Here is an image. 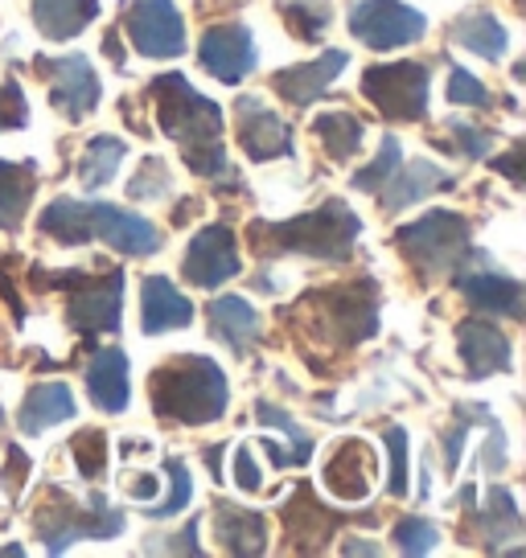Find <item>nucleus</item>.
<instances>
[{
  "label": "nucleus",
  "instance_id": "nucleus-32",
  "mask_svg": "<svg viewBox=\"0 0 526 558\" xmlns=\"http://www.w3.org/2000/svg\"><path fill=\"white\" fill-rule=\"evenodd\" d=\"M284 13H288V25H292V34L304 37V41H316V37L325 34V25L334 21V17H330L334 9H330L325 0H292Z\"/></svg>",
  "mask_w": 526,
  "mask_h": 558
},
{
  "label": "nucleus",
  "instance_id": "nucleus-22",
  "mask_svg": "<svg viewBox=\"0 0 526 558\" xmlns=\"http://www.w3.org/2000/svg\"><path fill=\"white\" fill-rule=\"evenodd\" d=\"M444 190H453V173L432 165V160H416V165H407L404 173L395 169V177H391L379 193H383L386 209H404V206L423 202L428 193H444Z\"/></svg>",
  "mask_w": 526,
  "mask_h": 558
},
{
  "label": "nucleus",
  "instance_id": "nucleus-45",
  "mask_svg": "<svg viewBox=\"0 0 526 558\" xmlns=\"http://www.w3.org/2000/svg\"><path fill=\"white\" fill-rule=\"evenodd\" d=\"M153 493H157V476H136V481H128V497H132V501H153Z\"/></svg>",
  "mask_w": 526,
  "mask_h": 558
},
{
  "label": "nucleus",
  "instance_id": "nucleus-30",
  "mask_svg": "<svg viewBox=\"0 0 526 558\" xmlns=\"http://www.w3.org/2000/svg\"><path fill=\"white\" fill-rule=\"evenodd\" d=\"M123 153H128V148H123V140H116V136L87 140L83 160H79V177H83V185H91V190L107 185V181L116 177V169H120Z\"/></svg>",
  "mask_w": 526,
  "mask_h": 558
},
{
  "label": "nucleus",
  "instance_id": "nucleus-14",
  "mask_svg": "<svg viewBox=\"0 0 526 558\" xmlns=\"http://www.w3.org/2000/svg\"><path fill=\"white\" fill-rule=\"evenodd\" d=\"M235 132H239V144L247 148L251 160H276V157H292V132L288 123L263 107V99H239L235 104Z\"/></svg>",
  "mask_w": 526,
  "mask_h": 558
},
{
  "label": "nucleus",
  "instance_id": "nucleus-34",
  "mask_svg": "<svg viewBox=\"0 0 526 558\" xmlns=\"http://www.w3.org/2000/svg\"><path fill=\"white\" fill-rule=\"evenodd\" d=\"M71 456H74V464H79V472H83L87 481L104 476L107 436H104V432H79V436L71 439Z\"/></svg>",
  "mask_w": 526,
  "mask_h": 558
},
{
  "label": "nucleus",
  "instance_id": "nucleus-19",
  "mask_svg": "<svg viewBox=\"0 0 526 558\" xmlns=\"http://www.w3.org/2000/svg\"><path fill=\"white\" fill-rule=\"evenodd\" d=\"M465 300L481 313L523 316V283L506 271H461L456 276Z\"/></svg>",
  "mask_w": 526,
  "mask_h": 558
},
{
  "label": "nucleus",
  "instance_id": "nucleus-42",
  "mask_svg": "<svg viewBox=\"0 0 526 558\" xmlns=\"http://www.w3.org/2000/svg\"><path fill=\"white\" fill-rule=\"evenodd\" d=\"M235 485L243 488V493H260L263 488V476H260V469H255V460H251L247 448L235 452Z\"/></svg>",
  "mask_w": 526,
  "mask_h": 558
},
{
  "label": "nucleus",
  "instance_id": "nucleus-1",
  "mask_svg": "<svg viewBox=\"0 0 526 558\" xmlns=\"http://www.w3.org/2000/svg\"><path fill=\"white\" fill-rule=\"evenodd\" d=\"M157 99L160 132L181 144L186 165L198 177H223L227 173V148H223V107L211 104L206 95L190 87L186 74H160L153 83Z\"/></svg>",
  "mask_w": 526,
  "mask_h": 558
},
{
  "label": "nucleus",
  "instance_id": "nucleus-47",
  "mask_svg": "<svg viewBox=\"0 0 526 558\" xmlns=\"http://www.w3.org/2000/svg\"><path fill=\"white\" fill-rule=\"evenodd\" d=\"M342 550H346V555H379V546H374V542H346Z\"/></svg>",
  "mask_w": 526,
  "mask_h": 558
},
{
  "label": "nucleus",
  "instance_id": "nucleus-26",
  "mask_svg": "<svg viewBox=\"0 0 526 558\" xmlns=\"http://www.w3.org/2000/svg\"><path fill=\"white\" fill-rule=\"evenodd\" d=\"M211 332H214V341L235 345L243 353L247 341L260 332V313H255L243 296H218L211 304Z\"/></svg>",
  "mask_w": 526,
  "mask_h": 558
},
{
  "label": "nucleus",
  "instance_id": "nucleus-7",
  "mask_svg": "<svg viewBox=\"0 0 526 558\" xmlns=\"http://www.w3.org/2000/svg\"><path fill=\"white\" fill-rule=\"evenodd\" d=\"M91 513L74 506V501H53V506L37 509V538L46 542V550H67L79 538H120L123 534V513L107 509L104 497L91 501Z\"/></svg>",
  "mask_w": 526,
  "mask_h": 558
},
{
  "label": "nucleus",
  "instance_id": "nucleus-35",
  "mask_svg": "<svg viewBox=\"0 0 526 558\" xmlns=\"http://www.w3.org/2000/svg\"><path fill=\"white\" fill-rule=\"evenodd\" d=\"M165 469H169V481H174V493L160 501V506H144V518H177L181 509L190 506V472H186V464L181 460H165Z\"/></svg>",
  "mask_w": 526,
  "mask_h": 558
},
{
  "label": "nucleus",
  "instance_id": "nucleus-11",
  "mask_svg": "<svg viewBox=\"0 0 526 558\" xmlns=\"http://www.w3.org/2000/svg\"><path fill=\"white\" fill-rule=\"evenodd\" d=\"M181 271L193 288H218L243 271V259H239V243H235V230L214 222V227H202L193 234L190 251H186V263Z\"/></svg>",
  "mask_w": 526,
  "mask_h": 558
},
{
  "label": "nucleus",
  "instance_id": "nucleus-21",
  "mask_svg": "<svg viewBox=\"0 0 526 558\" xmlns=\"http://www.w3.org/2000/svg\"><path fill=\"white\" fill-rule=\"evenodd\" d=\"M87 390L95 407H104L111 415H120L128 399H132V383H128V357L123 349H99L95 362L87 366Z\"/></svg>",
  "mask_w": 526,
  "mask_h": 558
},
{
  "label": "nucleus",
  "instance_id": "nucleus-25",
  "mask_svg": "<svg viewBox=\"0 0 526 558\" xmlns=\"http://www.w3.org/2000/svg\"><path fill=\"white\" fill-rule=\"evenodd\" d=\"M37 193L34 165H13L0 160V230H17L25 222V209Z\"/></svg>",
  "mask_w": 526,
  "mask_h": 558
},
{
  "label": "nucleus",
  "instance_id": "nucleus-48",
  "mask_svg": "<svg viewBox=\"0 0 526 558\" xmlns=\"http://www.w3.org/2000/svg\"><path fill=\"white\" fill-rule=\"evenodd\" d=\"M218 456H223V448H206V464H211L214 481H223V469H218Z\"/></svg>",
  "mask_w": 526,
  "mask_h": 558
},
{
  "label": "nucleus",
  "instance_id": "nucleus-4",
  "mask_svg": "<svg viewBox=\"0 0 526 558\" xmlns=\"http://www.w3.org/2000/svg\"><path fill=\"white\" fill-rule=\"evenodd\" d=\"M395 243L404 246V255L423 276H444L469 251V222L461 214H449V209H428L423 218H416L411 227L395 234Z\"/></svg>",
  "mask_w": 526,
  "mask_h": 558
},
{
  "label": "nucleus",
  "instance_id": "nucleus-9",
  "mask_svg": "<svg viewBox=\"0 0 526 558\" xmlns=\"http://www.w3.org/2000/svg\"><path fill=\"white\" fill-rule=\"evenodd\" d=\"M91 239L116 246L120 255H132V259L153 255L160 246V234L148 218L132 214V209L107 206V202H83V243Z\"/></svg>",
  "mask_w": 526,
  "mask_h": 558
},
{
  "label": "nucleus",
  "instance_id": "nucleus-37",
  "mask_svg": "<svg viewBox=\"0 0 526 558\" xmlns=\"http://www.w3.org/2000/svg\"><path fill=\"white\" fill-rule=\"evenodd\" d=\"M386 456H391V476L386 488L391 497H407V432L404 427H386Z\"/></svg>",
  "mask_w": 526,
  "mask_h": 558
},
{
  "label": "nucleus",
  "instance_id": "nucleus-20",
  "mask_svg": "<svg viewBox=\"0 0 526 558\" xmlns=\"http://www.w3.org/2000/svg\"><path fill=\"white\" fill-rule=\"evenodd\" d=\"M214 538L227 555H263L267 550V522L255 509L218 506L214 509Z\"/></svg>",
  "mask_w": 526,
  "mask_h": 558
},
{
  "label": "nucleus",
  "instance_id": "nucleus-17",
  "mask_svg": "<svg viewBox=\"0 0 526 558\" xmlns=\"http://www.w3.org/2000/svg\"><path fill=\"white\" fill-rule=\"evenodd\" d=\"M374 452L362 439H342L337 452L325 460V488L337 501H362L374 488Z\"/></svg>",
  "mask_w": 526,
  "mask_h": 558
},
{
  "label": "nucleus",
  "instance_id": "nucleus-5",
  "mask_svg": "<svg viewBox=\"0 0 526 558\" xmlns=\"http://www.w3.org/2000/svg\"><path fill=\"white\" fill-rule=\"evenodd\" d=\"M362 95L383 111L386 120L411 123L428 111L432 78H428V66H420V62H386V66H370L362 74Z\"/></svg>",
  "mask_w": 526,
  "mask_h": 558
},
{
  "label": "nucleus",
  "instance_id": "nucleus-3",
  "mask_svg": "<svg viewBox=\"0 0 526 558\" xmlns=\"http://www.w3.org/2000/svg\"><path fill=\"white\" fill-rule=\"evenodd\" d=\"M362 222L346 202H325L288 222H255L251 239L260 255H309V259H350Z\"/></svg>",
  "mask_w": 526,
  "mask_h": 558
},
{
  "label": "nucleus",
  "instance_id": "nucleus-2",
  "mask_svg": "<svg viewBox=\"0 0 526 558\" xmlns=\"http://www.w3.org/2000/svg\"><path fill=\"white\" fill-rule=\"evenodd\" d=\"M148 395H153V411L160 418H174L186 427H206L227 415L230 383L218 362L190 353V357H174V362L157 366Z\"/></svg>",
  "mask_w": 526,
  "mask_h": 558
},
{
  "label": "nucleus",
  "instance_id": "nucleus-10",
  "mask_svg": "<svg viewBox=\"0 0 526 558\" xmlns=\"http://www.w3.org/2000/svg\"><path fill=\"white\" fill-rule=\"evenodd\" d=\"M71 283V325L79 332H111L120 325V300H123V276L120 271H107V276H67Z\"/></svg>",
  "mask_w": 526,
  "mask_h": 558
},
{
  "label": "nucleus",
  "instance_id": "nucleus-31",
  "mask_svg": "<svg viewBox=\"0 0 526 558\" xmlns=\"http://www.w3.org/2000/svg\"><path fill=\"white\" fill-rule=\"evenodd\" d=\"M404 165V144L395 136H383V148H379V157L370 160L367 169H358L354 173V190H367V193H379L395 177V169Z\"/></svg>",
  "mask_w": 526,
  "mask_h": 558
},
{
  "label": "nucleus",
  "instance_id": "nucleus-27",
  "mask_svg": "<svg viewBox=\"0 0 526 558\" xmlns=\"http://www.w3.org/2000/svg\"><path fill=\"white\" fill-rule=\"evenodd\" d=\"M453 41L456 46H465L469 53H477V58H486V62H502V58H506V46H510L502 21H493L490 13H469V17L456 21Z\"/></svg>",
  "mask_w": 526,
  "mask_h": 558
},
{
  "label": "nucleus",
  "instance_id": "nucleus-44",
  "mask_svg": "<svg viewBox=\"0 0 526 558\" xmlns=\"http://www.w3.org/2000/svg\"><path fill=\"white\" fill-rule=\"evenodd\" d=\"M465 436H469V423L461 418V427H456L453 436H449V472L461 464V452H465Z\"/></svg>",
  "mask_w": 526,
  "mask_h": 558
},
{
  "label": "nucleus",
  "instance_id": "nucleus-28",
  "mask_svg": "<svg viewBox=\"0 0 526 558\" xmlns=\"http://www.w3.org/2000/svg\"><path fill=\"white\" fill-rule=\"evenodd\" d=\"M477 522H481V538H490L493 550H498L506 538H514L518 525H523V513H518V506H514V493L502 485H490L486 506H477Z\"/></svg>",
  "mask_w": 526,
  "mask_h": 558
},
{
  "label": "nucleus",
  "instance_id": "nucleus-33",
  "mask_svg": "<svg viewBox=\"0 0 526 558\" xmlns=\"http://www.w3.org/2000/svg\"><path fill=\"white\" fill-rule=\"evenodd\" d=\"M169 165L160 157H144L141 160V177H132L128 181V197H136V202H160L165 193H169Z\"/></svg>",
  "mask_w": 526,
  "mask_h": 558
},
{
  "label": "nucleus",
  "instance_id": "nucleus-29",
  "mask_svg": "<svg viewBox=\"0 0 526 558\" xmlns=\"http://www.w3.org/2000/svg\"><path fill=\"white\" fill-rule=\"evenodd\" d=\"M313 132L321 136L325 153H330L334 160H350L354 153L362 148V136H367L362 120L350 116V111H325V116H316Z\"/></svg>",
  "mask_w": 526,
  "mask_h": 558
},
{
  "label": "nucleus",
  "instance_id": "nucleus-16",
  "mask_svg": "<svg viewBox=\"0 0 526 558\" xmlns=\"http://www.w3.org/2000/svg\"><path fill=\"white\" fill-rule=\"evenodd\" d=\"M346 62H350V53H342V50L321 53V58H313V62H300V66L280 70V74L272 78V90L280 95L284 104L309 107L330 90V83L346 70Z\"/></svg>",
  "mask_w": 526,
  "mask_h": 558
},
{
  "label": "nucleus",
  "instance_id": "nucleus-6",
  "mask_svg": "<svg viewBox=\"0 0 526 558\" xmlns=\"http://www.w3.org/2000/svg\"><path fill=\"white\" fill-rule=\"evenodd\" d=\"M350 34L367 50H399L428 34V17L404 0H358L350 13Z\"/></svg>",
  "mask_w": 526,
  "mask_h": 558
},
{
  "label": "nucleus",
  "instance_id": "nucleus-18",
  "mask_svg": "<svg viewBox=\"0 0 526 558\" xmlns=\"http://www.w3.org/2000/svg\"><path fill=\"white\" fill-rule=\"evenodd\" d=\"M193 320V304L177 292L174 279L165 276H144L141 283V325L144 332H174L186 329Z\"/></svg>",
  "mask_w": 526,
  "mask_h": 558
},
{
  "label": "nucleus",
  "instance_id": "nucleus-40",
  "mask_svg": "<svg viewBox=\"0 0 526 558\" xmlns=\"http://www.w3.org/2000/svg\"><path fill=\"white\" fill-rule=\"evenodd\" d=\"M449 132H453V136H456V148H461L465 157H474V160L490 157L493 140L486 136V132H477V128H469V123H461V120L449 123Z\"/></svg>",
  "mask_w": 526,
  "mask_h": 558
},
{
  "label": "nucleus",
  "instance_id": "nucleus-38",
  "mask_svg": "<svg viewBox=\"0 0 526 558\" xmlns=\"http://www.w3.org/2000/svg\"><path fill=\"white\" fill-rule=\"evenodd\" d=\"M449 99L461 107H490V90L481 87V78H474L469 70H461L456 66L453 74H449Z\"/></svg>",
  "mask_w": 526,
  "mask_h": 558
},
{
  "label": "nucleus",
  "instance_id": "nucleus-13",
  "mask_svg": "<svg viewBox=\"0 0 526 558\" xmlns=\"http://www.w3.org/2000/svg\"><path fill=\"white\" fill-rule=\"evenodd\" d=\"M50 70V99L53 107L67 116V120H87L91 111L104 99V87L95 78V70L83 53H71V58H58V62H41Z\"/></svg>",
  "mask_w": 526,
  "mask_h": 558
},
{
  "label": "nucleus",
  "instance_id": "nucleus-39",
  "mask_svg": "<svg viewBox=\"0 0 526 558\" xmlns=\"http://www.w3.org/2000/svg\"><path fill=\"white\" fill-rule=\"evenodd\" d=\"M21 123H25V95H21V87L9 78V83H0V132L21 128Z\"/></svg>",
  "mask_w": 526,
  "mask_h": 558
},
{
  "label": "nucleus",
  "instance_id": "nucleus-41",
  "mask_svg": "<svg viewBox=\"0 0 526 558\" xmlns=\"http://www.w3.org/2000/svg\"><path fill=\"white\" fill-rule=\"evenodd\" d=\"M255 415H260L263 427H280V432H288L292 439H309V432H304V427H297V418L284 415L280 407H272V402H260V411H255Z\"/></svg>",
  "mask_w": 526,
  "mask_h": 558
},
{
  "label": "nucleus",
  "instance_id": "nucleus-46",
  "mask_svg": "<svg viewBox=\"0 0 526 558\" xmlns=\"http://www.w3.org/2000/svg\"><path fill=\"white\" fill-rule=\"evenodd\" d=\"M518 160H523V148H514V153H510V157L493 160V165H498V169H502V173H506L510 181H514V185H518V181H523V173H518Z\"/></svg>",
  "mask_w": 526,
  "mask_h": 558
},
{
  "label": "nucleus",
  "instance_id": "nucleus-24",
  "mask_svg": "<svg viewBox=\"0 0 526 558\" xmlns=\"http://www.w3.org/2000/svg\"><path fill=\"white\" fill-rule=\"evenodd\" d=\"M34 21L37 29L50 37V41H67L87 29L95 13H99V0H34Z\"/></svg>",
  "mask_w": 526,
  "mask_h": 558
},
{
  "label": "nucleus",
  "instance_id": "nucleus-43",
  "mask_svg": "<svg viewBox=\"0 0 526 558\" xmlns=\"http://www.w3.org/2000/svg\"><path fill=\"white\" fill-rule=\"evenodd\" d=\"M193 538H198V522L186 525V530H181V534H177L174 542H165V550H169V555H198L202 546H198Z\"/></svg>",
  "mask_w": 526,
  "mask_h": 558
},
{
  "label": "nucleus",
  "instance_id": "nucleus-12",
  "mask_svg": "<svg viewBox=\"0 0 526 558\" xmlns=\"http://www.w3.org/2000/svg\"><path fill=\"white\" fill-rule=\"evenodd\" d=\"M198 58L218 83H243L247 74L255 70V37L239 21L211 25L198 41Z\"/></svg>",
  "mask_w": 526,
  "mask_h": 558
},
{
  "label": "nucleus",
  "instance_id": "nucleus-15",
  "mask_svg": "<svg viewBox=\"0 0 526 558\" xmlns=\"http://www.w3.org/2000/svg\"><path fill=\"white\" fill-rule=\"evenodd\" d=\"M456 349L461 362L469 369V378H490V374H506L514 353H510V337L490 320H465L456 325Z\"/></svg>",
  "mask_w": 526,
  "mask_h": 558
},
{
  "label": "nucleus",
  "instance_id": "nucleus-36",
  "mask_svg": "<svg viewBox=\"0 0 526 558\" xmlns=\"http://www.w3.org/2000/svg\"><path fill=\"white\" fill-rule=\"evenodd\" d=\"M395 542H399V550L404 555H428V550H437V525L423 522V518H404V522L395 525Z\"/></svg>",
  "mask_w": 526,
  "mask_h": 558
},
{
  "label": "nucleus",
  "instance_id": "nucleus-23",
  "mask_svg": "<svg viewBox=\"0 0 526 558\" xmlns=\"http://www.w3.org/2000/svg\"><path fill=\"white\" fill-rule=\"evenodd\" d=\"M67 418H74L71 386L46 383L25 395V407H21V432L25 436H41V432H50V427L67 423Z\"/></svg>",
  "mask_w": 526,
  "mask_h": 558
},
{
  "label": "nucleus",
  "instance_id": "nucleus-8",
  "mask_svg": "<svg viewBox=\"0 0 526 558\" xmlns=\"http://www.w3.org/2000/svg\"><path fill=\"white\" fill-rule=\"evenodd\" d=\"M123 29L132 50L144 58H177L186 53V21L174 0H136L123 13Z\"/></svg>",
  "mask_w": 526,
  "mask_h": 558
}]
</instances>
